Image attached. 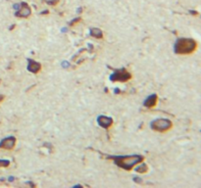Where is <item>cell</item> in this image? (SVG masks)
Wrapping results in <instances>:
<instances>
[{"instance_id":"1","label":"cell","mask_w":201,"mask_h":188,"mask_svg":"<svg viewBox=\"0 0 201 188\" xmlns=\"http://www.w3.org/2000/svg\"><path fill=\"white\" fill-rule=\"evenodd\" d=\"M197 43L191 38H180L175 44V52L178 55H188L194 52Z\"/></svg>"},{"instance_id":"2","label":"cell","mask_w":201,"mask_h":188,"mask_svg":"<svg viewBox=\"0 0 201 188\" xmlns=\"http://www.w3.org/2000/svg\"><path fill=\"white\" fill-rule=\"evenodd\" d=\"M115 163L116 165H118L120 168L122 169H125L127 170H130L133 167L143 161V157L142 156H138V155H135V156H125V157H116L115 159Z\"/></svg>"},{"instance_id":"3","label":"cell","mask_w":201,"mask_h":188,"mask_svg":"<svg viewBox=\"0 0 201 188\" xmlns=\"http://www.w3.org/2000/svg\"><path fill=\"white\" fill-rule=\"evenodd\" d=\"M173 123L170 120L167 119H158L153 120L151 123V128L155 131L159 132H165L172 127Z\"/></svg>"},{"instance_id":"4","label":"cell","mask_w":201,"mask_h":188,"mask_svg":"<svg viewBox=\"0 0 201 188\" xmlns=\"http://www.w3.org/2000/svg\"><path fill=\"white\" fill-rule=\"evenodd\" d=\"M130 78H132V75L125 69L118 70V71H116L113 75H111V77H110V80L112 81H121V82L128 81L129 80H130Z\"/></svg>"},{"instance_id":"5","label":"cell","mask_w":201,"mask_h":188,"mask_svg":"<svg viewBox=\"0 0 201 188\" xmlns=\"http://www.w3.org/2000/svg\"><path fill=\"white\" fill-rule=\"evenodd\" d=\"M16 145V138L13 136H9L4 138L0 143V148L6 150H12Z\"/></svg>"},{"instance_id":"6","label":"cell","mask_w":201,"mask_h":188,"mask_svg":"<svg viewBox=\"0 0 201 188\" xmlns=\"http://www.w3.org/2000/svg\"><path fill=\"white\" fill-rule=\"evenodd\" d=\"M18 9L19 10L17 11L16 16L22 17V18H28V17L30 15V13H32L29 5L27 3H25V2H23V3L21 4V8H18Z\"/></svg>"},{"instance_id":"7","label":"cell","mask_w":201,"mask_h":188,"mask_svg":"<svg viewBox=\"0 0 201 188\" xmlns=\"http://www.w3.org/2000/svg\"><path fill=\"white\" fill-rule=\"evenodd\" d=\"M97 123L101 127L103 128H109L112 125L113 123V120L109 117H105V116H99L98 119H97Z\"/></svg>"},{"instance_id":"8","label":"cell","mask_w":201,"mask_h":188,"mask_svg":"<svg viewBox=\"0 0 201 188\" xmlns=\"http://www.w3.org/2000/svg\"><path fill=\"white\" fill-rule=\"evenodd\" d=\"M28 69H29L30 72L33 73V74H36L40 71L41 69V65L37 62L33 61V60H30L29 61V66H28Z\"/></svg>"},{"instance_id":"9","label":"cell","mask_w":201,"mask_h":188,"mask_svg":"<svg viewBox=\"0 0 201 188\" xmlns=\"http://www.w3.org/2000/svg\"><path fill=\"white\" fill-rule=\"evenodd\" d=\"M156 103H157V95L152 94V95H150L146 100H145L144 106L145 107H148V108H152L156 105Z\"/></svg>"},{"instance_id":"10","label":"cell","mask_w":201,"mask_h":188,"mask_svg":"<svg viewBox=\"0 0 201 188\" xmlns=\"http://www.w3.org/2000/svg\"><path fill=\"white\" fill-rule=\"evenodd\" d=\"M90 35L93 36V37L95 38H103V33H102V30H99V29H96V27H94L90 30Z\"/></svg>"},{"instance_id":"11","label":"cell","mask_w":201,"mask_h":188,"mask_svg":"<svg viewBox=\"0 0 201 188\" xmlns=\"http://www.w3.org/2000/svg\"><path fill=\"white\" fill-rule=\"evenodd\" d=\"M136 172H138V173H146L147 172V165H145V164H142L140 165L139 167L136 169Z\"/></svg>"},{"instance_id":"12","label":"cell","mask_w":201,"mask_h":188,"mask_svg":"<svg viewBox=\"0 0 201 188\" xmlns=\"http://www.w3.org/2000/svg\"><path fill=\"white\" fill-rule=\"evenodd\" d=\"M10 165L9 161H6V160H0V168H6Z\"/></svg>"},{"instance_id":"13","label":"cell","mask_w":201,"mask_h":188,"mask_svg":"<svg viewBox=\"0 0 201 188\" xmlns=\"http://www.w3.org/2000/svg\"><path fill=\"white\" fill-rule=\"evenodd\" d=\"M44 1H45L46 3L50 4V5H54V4H56L59 0H44Z\"/></svg>"},{"instance_id":"14","label":"cell","mask_w":201,"mask_h":188,"mask_svg":"<svg viewBox=\"0 0 201 188\" xmlns=\"http://www.w3.org/2000/svg\"><path fill=\"white\" fill-rule=\"evenodd\" d=\"M3 99H4V96H3V95H0V103H1L2 101H3Z\"/></svg>"}]
</instances>
